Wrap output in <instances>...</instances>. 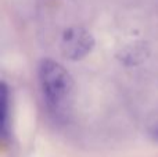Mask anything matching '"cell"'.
Returning a JSON list of instances; mask_svg holds the SVG:
<instances>
[{"label":"cell","mask_w":158,"mask_h":157,"mask_svg":"<svg viewBox=\"0 0 158 157\" xmlns=\"http://www.w3.org/2000/svg\"><path fill=\"white\" fill-rule=\"evenodd\" d=\"M38 77L49 113L58 121L68 120L75 95V82L69 71L52 58H43L39 63Z\"/></svg>","instance_id":"obj_1"},{"label":"cell","mask_w":158,"mask_h":157,"mask_svg":"<svg viewBox=\"0 0 158 157\" xmlns=\"http://www.w3.org/2000/svg\"><path fill=\"white\" fill-rule=\"evenodd\" d=\"M94 43V38L87 29L82 27H71L64 31L60 47L67 60L79 61L92 53Z\"/></svg>","instance_id":"obj_2"},{"label":"cell","mask_w":158,"mask_h":157,"mask_svg":"<svg viewBox=\"0 0 158 157\" xmlns=\"http://www.w3.org/2000/svg\"><path fill=\"white\" fill-rule=\"evenodd\" d=\"M0 134L4 139L10 135V89L6 82L0 85Z\"/></svg>","instance_id":"obj_3"},{"label":"cell","mask_w":158,"mask_h":157,"mask_svg":"<svg viewBox=\"0 0 158 157\" xmlns=\"http://www.w3.org/2000/svg\"><path fill=\"white\" fill-rule=\"evenodd\" d=\"M150 134H151V136H153L154 141H158V122L153 127V129L150 131Z\"/></svg>","instance_id":"obj_4"}]
</instances>
